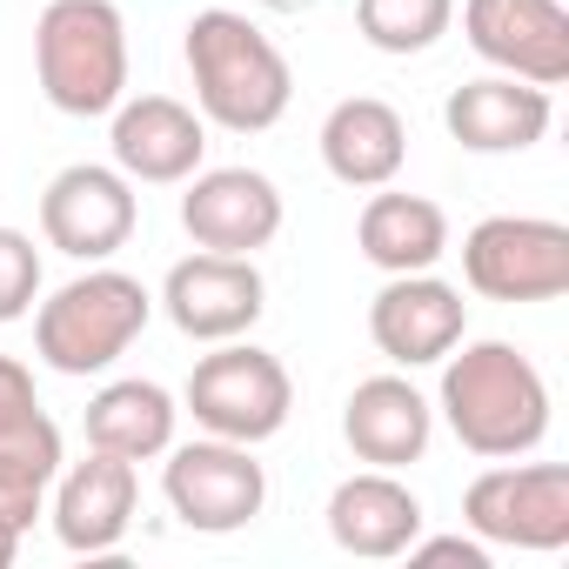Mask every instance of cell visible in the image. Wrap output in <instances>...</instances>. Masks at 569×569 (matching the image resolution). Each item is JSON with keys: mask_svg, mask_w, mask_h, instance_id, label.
Masks as SVG:
<instances>
[{"mask_svg": "<svg viewBox=\"0 0 569 569\" xmlns=\"http://www.w3.org/2000/svg\"><path fill=\"white\" fill-rule=\"evenodd\" d=\"M442 416L469 456L509 462L549 436V382L516 342H456L442 356Z\"/></svg>", "mask_w": 569, "mask_h": 569, "instance_id": "1", "label": "cell"}, {"mask_svg": "<svg viewBox=\"0 0 569 569\" xmlns=\"http://www.w3.org/2000/svg\"><path fill=\"white\" fill-rule=\"evenodd\" d=\"M188 74H194L201 121H214L228 134H261L296 101L289 54L234 8H208L188 21Z\"/></svg>", "mask_w": 569, "mask_h": 569, "instance_id": "2", "label": "cell"}, {"mask_svg": "<svg viewBox=\"0 0 569 569\" xmlns=\"http://www.w3.org/2000/svg\"><path fill=\"white\" fill-rule=\"evenodd\" d=\"M34 68L41 94L74 114H114L128 101V21L114 0H48V14L34 21Z\"/></svg>", "mask_w": 569, "mask_h": 569, "instance_id": "3", "label": "cell"}, {"mask_svg": "<svg viewBox=\"0 0 569 569\" xmlns=\"http://www.w3.org/2000/svg\"><path fill=\"white\" fill-rule=\"evenodd\" d=\"M154 316V296L141 289L134 274L121 268H88L74 274L68 289H54L34 316V356L54 369V376H101L114 369L134 336L148 329Z\"/></svg>", "mask_w": 569, "mask_h": 569, "instance_id": "4", "label": "cell"}, {"mask_svg": "<svg viewBox=\"0 0 569 569\" xmlns=\"http://www.w3.org/2000/svg\"><path fill=\"white\" fill-rule=\"evenodd\" d=\"M289 409H296L289 369H281L268 349L241 342V336L214 342V356H201L194 376H188V416L208 436H221V442H248L254 449V442L289 429Z\"/></svg>", "mask_w": 569, "mask_h": 569, "instance_id": "5", "label": "cell"}, {"mask_svg": "<svg viewBox=\"0 0 569 569\" xmlns=\"http://www.w3.org/2000/svg\"><path fill=\"white\" fill-rule=\"evenodd\" d=\"M462 281L489 302H556L569 289V228L549 214H489L462 241Z\"/></svg>", "mask_w": 569, "mask_h": 569, "instance_id": "6", "label": "cell"}, {"mask_svg": "<svg viewBox=\"0 0 569 569\" xmlns=\"http://www.w3.org/2000/svg\"><path fill=\"white\" fill-rule=\"evenodd\" d=\"M462 522L502 549H569V469L509 456L502 469H482L462 489Z\"/></svg>", "mask_w": 569, "mask_h": 569, "instance_id": "7", "label": "cell"}, {"mask_svg": "<svg viewBox=\"0 0 569 569\" xmlns=\"http://www.w3.org/2000/svg\"><path fill=\"white\" fill-rule=\"evenodd\" d=\"M161 496H168V509H174L188 529H201V536H234V529H248V522L261 516L268 476H261V462L248 456V442L208 436V442L168 449Z\"/></svg>", "mask_w": 569, "mask_h": 569, "instance_id": "8", "label": "cell"}, {"mask_svg": "<svg viewBox=\"0 0 569 569\" xmlns=\"http://www.w3.org/2000/svg\"><path fill=\"white\" fill-rule=\"evenodd\" d=\"M161 309H168V322L188 342H234V336H248L261 322L268 281H261L254 254H214V248H201V254H188V261L168 268Z\"/></svg>", "mask_w": 569, "mask_h": 569, "instance_id": "9", "label": "cell"}, {"mask_svg": "<svg viewBox=\"0 0 569 569\" xmlns=\"http://www.w3.org/2000/svg\"><path fill=\"white\" fill-rule=\"evenodd\" d=\"M141 208H134V181L121 168H94V161H74L48 181L41 194V234L48 248L74 254V261H108L128 248Z\"/></svg>", "mask_w": 569, "mask_h": 569, "instance_id": "10", "label": "cell"}, {"mask_svg": "<svg viewBox=\"0 0 569 569\" xmlns=\"http://www.w3.org/2000/svg\"><path fill=\"white\" fill-rule=\"evenodd\" d=\"M462 34L469 48L536 88L569 81V14L562 0H462Z\"/></svg>", "mask_w": 569, "mask_h": 569, "instance_id": "11", "label": "cell"}, {"mask_svg": "<svg viewBox=\"0 0 569 569\" xmlns=\"http://www.w3.org/2000/svg\"><path fill=\"white\" fill-rule=\"evenodd\" d=\"M469 329V302L462 289L422 274H389V289L369 302V336L396 369H436Z\"/></svg>", "mask_w": 569, "mask_h": 569, "instance_id": "12", "label": "cell"}, {"mask_svg": "<svg viewBox=\"0 0 569 569\" xmlns=\"http://www.w3.org/2000/svg\"><path fill=\"white\" fill-rule=\"evenodd\" d=\"M181 228L194 234V248L214 254H254L281 234V188L254 168H208L188 174L181 194Z\"/></svg>", "mask_w": 569, "mask_h": 569, "instance_id": "13", "label": "cell"}, {"mask_svg": "<svg viewBox=\"0 0 569 569\" xmlns=\"http://www.w3.org/2000/svg\"><path fill=\"white\" fill-rule=\"evenodd\" d=\"M114 168L128 181H188L201 174V154H208V121L174 101V94H141V101H121L114 108Z\"/></svg>", "mask_w": 569, "mask_h": 569, "instance_id": "14", "label": "cell"}, {"mask_svg": "<svg viewBox=\"0 0 569 569\" xmlns=\"http://www.w3.org/2000/svg\"><path fill=\"white\" fill-rule=\"evenodd\" d=\"M134 502H141L134 462H121L108 449L61 469L54 476V536H61V549H74V556L121 549V536L134 529Z\"/></svg>", "mask_w": 569, "mask_h": 569, "instance_id": "15", "label": "cell"}, {"mask_svg": "<svg viewBox=\"0 0 569 569\" xmlns=\"http://www.w3.org/2000/svg\"><path fill=\"white\" fill-rule=\"evenodd\" d=\"M442 121L469 154H522L549 134L556 108H549V88H536V81L482 74V81H462L442 101Z\"/></svg>", "mask_w": 569, "mask_h": 569, "instance_id": "16", "label": "cell"}, {"mask_svg": "<svg viewBox=\"0 0 569 569\" xmlns=\"http://www.w3.org/2000/svg\"><path fill=\"white\" fill-rule=\"evenodd\" d=\"M342 436L369 469H409L436 436V409L409 376H369L342 409Z\"/></svg>", "mask_w": 569, "mask_h": 569, "instance_id": "17", "label": "cell"}, {"mask_svg": "<svg viewBox=\"0 0 569 569\" xmlns=\"http://www.w3.org/2000/svg\"><path fill=\"white\" fill-rule=\"evenodd\" d=\"M329 536H336V549H349L362 562H389L422 536V502L409 482H396V469H362V476L336 482Z\"/></svg>", "mask_w": 569, "mask_h": 569, "instance_id": "18", "label": "cell"}, {"mask_svg": "<svg viewBox=\"0 0 569 569\" xmlns=\"http://www.w3.org/2000/svg\"><path fill=\"white\" fill-rule=\"evenodd\" d=\"M322 161L342 188H389L409 161V128L389 101L376 94H349L329 108L322 121Z\"/></svg>", "mask_w": 569, "mask_h": 569, "instance_id": "19", "label": "cell"}, {"mask_svg": "<svg viewBox=\"0 0 569 569\" xmlns=\"http://www.w3.org/2000/svg\"><path fill=\"white\" fill-rule=\"evenodd\" d=\"M356 248L382 274H422L449 254V214L429 194H369L356 221Z\"/></svg>", "mask_w": 569, "mask_h": 569, "instance_id": "20", "label": "cell"}, {"mask_svg": "<svg viewBox=\"0 0 569 569\" xmlns=\"http://www.w3.org/2000/svg\"><path fill=\"white\" fill-rule=\"evenodd\" d=\"M174 396L161 382H108L94 402H88V449H108L121 462H148V456H168L174 449Z\"/></svg>", "mask_w": 569, "mask_h": 569, "instance_id": "21", "label": "cell"}, {"mask_svg": "<svg viewBox=\"0 0 569 569\" xmlns=\"http://www.w3.org/2000/svg\"><path fill=\"white\" fill-rule=\"evenodd\" d=\"M54 476H61V429L48 416H34V422L0 436V522H8L14 536L34 529V516L48 509Z\"/></svg>", "mask_w": 569, "mask_h": 569, "instance_id": "22", "label": "cell"}, {"mask_svg": "<svg viewBox=\"0 0 569 569\" xmlns=\"http://www.w3.org/2000/svg\"><path fill=\"white\" fill-rule=\"evenodd\" d=\"M456 0H356V28L376 54H422L449 34Z\"/></svg>", "mask_w": 569, "mask_h": 569, "instance_id": "23", "label": "cell"}, {"mask_svg": "<svg viewBox=\"0 0 569 569\" xmlns=\"http://www.w3.org/2000/svg\"><path fill=\"white\" fill-rule=\"evenodd\" d=\"M41 296V248L21 228H0V322H21Z\"/></svg>", "mask_w": 569, "mask_h": 569, "instance_id": "24", "label": "cell"}, {"mask_svg": "<svg viewBox=\"0 0 569 569\" xmlns=\"http://www.w3.org/2000/svg\"><path fill=\"white\" fill-rule=\"evenodd\" d=\"M34 416H41V396H34V376H28V362L0 356V436H8V429H21V422H34Z\"/></svg>", "mask_w": 569, "mask_h": 569, "instance_id": "25", "label": "cell"}, {"mask_svg": "<svg viewBox=\"0 0 569 569\" xmlns=\"http://www.w3.org/2000/svg\"><path fill=\"white\" fill-rule=\"evenodd\" d=\"M402 556H416V562H462V569H489V542H482V536H416Z\"/></svg>", "mask_w": 569, "mask_h": 569, "instance_id": "26", "label": "cell"}, {"mask_svg": "<svg viewBox=\"0 0 569 569\" xmlns=\"http://www.w3.org/2000/svg\"><path fill=\"white\" fill-rule=\"evenodd\" d=\"M268 14H309V8H322V0H261Z\"/></svg>", "mask_w": 569, "mask_h": 569, "instance_id": "27", "label": "cell"}, {"mask_svg": "<svg viewBox=\"0 0 569 569\" xmlns=\"http://www.w3.org/2000/svg\"><path fill=\"white\" fill-rule=\"evenodd\" d=\"M14 556H21V536H14V529H8V522H0V569H8V562H14Z\"/></svg>", "mask_w": 569, "mask_h": 569, "instance_id": "28", "label": "cell"}]
</instances>
